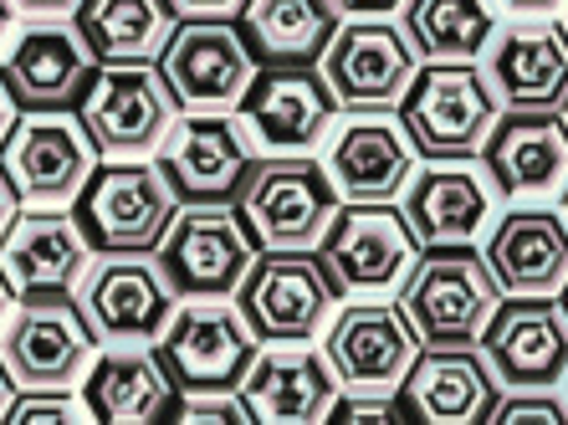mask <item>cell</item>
I'll use <instances>...</instances> for the list:
<instances>
[{
	"label": "cell",
	"instance_id": "cell-1",
	"mask_svg": "<svg viewBox=\"0 0 568 425\" xmlns=\"http://www.w3.org/2000/svg\"><path fill=\"white\" fill-rule=\"evenodd\" d=\"M72 215L98 256L159 252V241L170 236L180 215V195L154 160H98L72 200Z\"/></svg>",
	"mask_w": 568,
	"mask_h": 425
},
{
	"label": "cell",
	"instance_id": "cell-2",
	"mask_svg": "<svg viewBox=\"0 0 568 425\" xmlns=\"http://www.w3.org/2000/svg\"><path fill=\"white\" fill-rule=\"evenodd\" d=\"M503 119V98L476 62H425L399 103L420 160H476Z\"/></svg>",
	"mask_w": 568,
	"mask_h": 425
},
{
	"label": "cell",
	"instance_id": "cell-3",
	"mask_svg": "<svg viewBox=\"0 0 568 425\" xmlns=\"http://www.w3.org/2000/svg\"><path fill=\"white\" fill-rule=\"evenodd\" d=\"M503 297V282L476 246H425L399 282V303L420 344H481Z\"/></svg>",
	"mask_w": 568,
	"mask_h": 425
},
{
	"label": "cell",
	"instance_id": "cell-4",
	"mask_svg": "<svg viewBox=\"0 0 568 425\" xmlns=\"http://www.w3.org/2000/svg\"><path fill=\"white\" fill-rule=\"evenodd\" d=\"M338 190L313 154H262L236 211L262 252H313L338 215Z\"/></svg>",
	"mask_w": 568,
	"mask_h": 425
},
{
	"label": "cell",
	"instance_id": "cell-5",
	"mask_svg": "<svg viewBox=\"0 0 568 425\" xmlns=\"http://www.w3.org/2000/svg\"><path fill=\"white\" fill-rule=\"evenodd\" d=\"M98 348L78 293H27L0 328V360L16 389H78Z\"/></svg>",
	"mask_w": 568,
	"mask_h": 425
},
{
	"label": "cell",
	"instance_id": "cell-6",
	"mask_svg": "<svg viewBox=\"0 0 568 425\" xmlns=\"http://www.w3.org/2000/svg\"><path fill=\"white\" fill-rule=\"evenodd\" d=\"M344 293L323 252H256L252 272L236 287L241 318L252 323L262 344H313L333 323Z\"/></svg>",
	"mask_w": 568,
	"mask_h": 425
},
{
	"label": "cell",
	"instance_id": "cell-7",
	"mask_svg": "<svg viewBox=\"0 0 568 425\" xmlns=\"http://www.w3.org/2000/svg\"><path fill=\"white\" fill-rule=\"evenodd\" d=\"M323 266L333 272L344 297H384L410 277L420 262V241H415L405 205L395 200H344L333 226L317 241Z\"/></svg>",
	"mask_w": 568,
	"mask_h": 425
},
{
	"label": "cell",
	"instance_id": "cell-8",
	"mask_svg": "<svg viewBox=\"0 0 568 425\" xmlns=\"http://www.w3.org/2000/svg\"><path fill=\"white\" fill-rule=\"evenodd\" d=\"M78 113L103 160H154L185 108L164 82L159 62H119L98 67Z\"/></svg>",
	"mask_w": 568,
	"mask_h": 425
},
{
	"label": "cell",
	"instance_id": "cell-9",
	"mask_svg": "<svg viewBox=\"0 0 568 425\" xmlns=\"http://www.w3.org/2000/svg\"><path fill=\"white\" fill-rule=\"evenodd\" d=\"M154 164L180 205H236L262 164V149L236 113H180Z\"/></svg>",
	"mask_w": 568,
	"mask_h": 425
},
{
	"label": "cell",
	"instance_id": "cell-10",
	"mask_svg": "<svg viewBox=\"0 0 568 425\" xmlns=\"http://www.w3.org/2000/svg\"><path fill=\"white\" fill-rule=\"evenodd\" d=\"M256 67L262 62L236 16H185L159 57V72L185 113H236Z\"/></svg>",
	"mask_w": 568,
	"mask_h": 425
},
{
	"label": "cell",
	"instance_id": "cell-11",
	"mask_svg": "<svg viewBox=\"0 0 568 425\" xmlns=\"http://www.w3.org/2000/svg\"><path fill=\"white\" fill-rule=\"evenodd\" d=\"M256 252L262 246L252 241L236 205H180L154 262L174 287V297L190 303V297H236Z\"/></svg>",
	"mask_w": 568,
	"mask_h": 425
},
{
	"label": "cell",
	"instance_id": "cell-12",
	"mask_svg": "<svg viewBox=\"0 0 568 425\" xmlns=\"http://www.w3.org/2000/svg\"><path fill=\"white\" fill-rule=\"evenodd\" d=\"M154 348L174 389H241L262 338L241 318L236 297H190L174 307Z\"/></svg>",
	"mask_w": 568,
	"mask_h": 425
},
{
	"label": "cell",
	"instance_id": "cell-13",
	"mask_svg": "<svg viewBox=\"0 0 568 425\" xmlns=\"http://www.w3.org/2000/svg\"><path fill=\"white\" fill-rule=\"evenodd\" d=\"M98 57L82 41L72 16H37L27 27H16L11 47L0 52V78L11 88L21 113H62L82 108L88 88L98 78Z\"/></svg>",
	"mask_w": 568,
	"mask_h": 425
},
{
	"label": "cell",
	"instance_id": "cell-14",
	"mask_svg": "<svg viewBox=\"0 0 568 425\" xmlns=\"http://www.w3.org/2000/svg\"><path fill=\"white\" fill-rule=\"evenodd\" d=\"M98 144L78 108L21 113L0 144V170L11 174L21 205H72L88 174L98 170Z\"/></svg>",
	"mask_w": 568,
	"mask_h": 425
},
{
	"label": "cell",
	"instance_id": "cell-15",
	"mask_svg": "<svg viewBox=\"0 0 568 425\" xmlns=\"http://www.w3.org/2000/svg\"><path fill=\"white\" fill-rule=\"evenodd\" d=\"M317 67L344 113H384V108L405 103L415 72H420V52L389 16H358L338 27Z\"/></svg>",
	"mask_w": 568,
	"mask_h": 425
},
{
	"label": "cell",
	"instance_id": "cell-16",
	"mask_svg": "<svg viewBox=\"0 0 568 425\" xmlns=\"http://www.w3.org/2000/svg\"><path fill=\"white\" fill-rule=\"evenodd\" d=\"M420 348V333L399 297H358L323 328V354L344 389H399Z\"/></svg>",
	"mask_w": 568,
	"mask_h": 425
},
{
	"label": "cell",
	"instance_id": "cell-17",
	"mask_svg": "<svg viewBox=\"0 0 568 425\" xmlns=\"http://www.w3.org/2000/svg\"><path fill=\"white\" fill-rule=\"evenodd\" d=\"M78 303L93 323L98 344H159L180 297L164 282L154 252H129L93 256V266L78 282Z\"/></svg>",
	"mask_w": 568,
	"mask_h": 425
},
{
	"label": "cell",
	"instance_id": "cell-18",
	"mask_svg": "<svg viewBox=\"0 0 568 425\" xmlns=\"http://www.w3.org/2000/svg\"><path fill=\"white\" fill-rule=\"evenodd\" d=\"M338 113L344 108L323 67H256L252 88L236 103V119L262 154H313L317 144H328Z\"/></svg>",
	"mask_w": 568,
	"mask_h": 425
},
{
	"label": "cell",
	"instance_id": "cell-19",
	"mask_svg": "<svg viewBox=\"0 0 568 425\" xmlns=\"http://www.w3.org/2000/svg\"><path fill=\"white\" fill-rule=\"evenodd\" d=\"M497 385L558 389L568 380V307L554 297H503L481 333Z\"/></svg>",
	"mask_w": 568,
	"mask_h": 425
},
{
	"label": "cell",
	"instance_id": "cell-20",
	"mask_svg": "<svg viewBox=\"0 0 568 425\" xmlns=\"http://www.w3.org/2000/svg\"><path fill=\"white\" fill-rule=\"evenodd\" d=\"M323 164L338 200H399L420 170V149L405 123L384 108V113H354L348 123H333Z\"/></svg>",
	"mask_w": 568,
	"mask_h": 425
},
{
	"label": "cell",
	"instance_id": "cell-21",
	"mask_svg": "<svg viewBox=\"0 0 568 425\" xmlns=\"http://www.w3.org/2000/svg\"><path fill=\"white\" fill-rule=\"evenodd\" d=\"M487 78L507 113H554L568 103V27L513 21L487 47Z\"/></svg>",
	"mask_w": 568,
	"mask_h": 425
},
{
	"label": "cell",
	"instance_id": "cell-22",
	"mask_svg": "<svg viewBox=\"0 0 568 425\" xmlns=\"http://www.w3.org/2000/svg\"><path fill=\"white\" fill-rule=\"evenodd\" d=\"M93 246L82 236L72 205H21L0 241V262L16 293H78L82 272L93 266Z\"/></svg>",
	"mask_w": 568,
	"mask_h": 425
},
{
	"label": "cell",
	"instance_id": "cell-23",
	"mask_svg": "<svg viewBox=\"0 0 568 425\" xmlns=\"http://www.w3.org/2000/svg\"><path fill=\"white\" fill-rule=\"evenodd\" d=\"M338 374L328 354L313 344H262L241 380L246 411L266 425H313L338 399Z\"/></svg>",
	"mask_w": 568,
	"mask_h": 425
},
{
	"label": "cell",
	"instance_id": "cell-24",
	"mask_svg": "<svg viewBox=\"0 0 568 425\" xmlns=\"http://www.w3.org/2000/svg\"><path fill=\"white\" fill-rule=\"evenodd\" d=\"M399 399L415 421L476 425L497 411V374L476 344H425L399 385Z\"/></svg>",
	"mask_w": 568,
	"mask_h": 425
},
{
	"label": "cell",
	"instance_id": "cell-25",
	"mask_svg": "<svg viewBox=\"0 0 568 425\" xmlns=\"http://www.w3.org/2000/svg\"><path fill=\"white\" fill-rule=\"evenodd\" d=\"M497 211V185L466 160H430L405 190V221L420 246H476Z\"/></svg>",
	"mask_w": 568,
	"mask_h": 425
},
{
	"label": "cell",
	"instance_id": "cell-26",
	"mask_svg": "<svg viewBox=\"0 0 568 425\" xmlns=\"http://www.w3.org/2000/svg\"><path fill=\"white\" fill-rule=\"evenodd\" d=\"M481 154L487 180L507 200H548L568 190V123L558 113H507Z\"/></svg>",
	"mask_w": 568,
	"mask_h": 425
},
{
	"label": "cell",
	"instance_id": "cell-27",
	"mask_svg": "<svg viewBox=\"0 0 568 425\" xmlns=\"http://www.w3.org/2000/svg\"><path fill=\"white\" fill-rule=\"evenodd\" d=\"M487 266L507 297H554L568 282V215L517 205L487 236Z\"/></svg>",
	"mask_w": 568,
	"mask_h": 425
},
{
	"label": "cell",
	"instance_id": "cell-28",
	"mask_svg": "<svg viewBox=\"0 0 568 425\" xmlns=\"http://www.w3.org/2000/svg\"><path fill=\"white\" fill-rule=\"evenodd\" d=\"M82 399L103 425H149L174 411V380L154 344H103L82 374Z\"/></svg>",
	"mask_w": 568,
	"mask_h": 425
},
{
	"label": "cell",
	"instance_id": "cell-29",
	"mask_svg": "<svg viewBox=\"0 0 568 425\" xmlns=\"http://www.w3.org/2000/svg\"><path fill=\"white\" fill-rule=\"evenodd\" d=\"M236 21L262 67H317L344 27L333 0H246Z\"/></svg>",
	"mask_w": 568,
	"mask_h": 425
},
{
	"label": "cell",
	"instance_id": "cell-30",
	"mask_svg": "<svg viewBox=\"0 0 568 425\" xmlns=\"http://www.w3.org/2000/svg\"><path fill=\"white\" fill-rule=\"evenodd\" d=\"M72 21H78L82 41L93 47L98 62L119 67L159 62L185 16L174 11V0H82Z\"/></svg>",
	"mask_w": 568,
	"mask_h": 425
},
{
	"label": "cell",
	"instance_id": "cell-31",
	"mask_svg": "<svg viewBox=\"0 0 568 425\" xmlns=\"http://www.w3.org/2000/svg\"><path fill=\"white\" fill-rule=\"evenodd\" d=\"M405 37L425 62H476L497 37L491 0H405Z\"/></svg>",
	"mask_w": 568,
	"mask_h": 425
},
{
	"label": "cell",
	"instance_id": "cell-32",
	"mask_svg": "<svg viewBox=\"0 0 568 425\" xmlns=\"http://www.w3.org/2000/svg\"><path fill=\"white\" fill-rule=\"evenodd\" d=\"M93 421L82 389H16L6 425H82Z\"/></svg>",
	"mask_w": 568,
	"mask_h": 425
},
{
	"label": "cell",
	"instance_id": "cell-33",
	"mask_svg": "<svg viewBox=\"0 0 568 425\" xmlns=\"http://www.w3.org/2000/svg\"><path fill=\"white\" fill-rule=\"evenodd\" d=\"M174 421H211V425H241V421H256L246 411L241 389H180L174 395Z\"/></svg>",
	"mask_w": 568,
	"mask_h": 425
},
{
	"label": "cell",
	"instance_id": "cell-34",
	"mask_svg": "<svg viewBox=\"0 0 568 425\" xmlns=\"http://www.w3.org/2000/svg\"><path fill=\"white\" fill-rule=\"evenodd\" d=\"M497 425H568V405L548 389H513V399H497Z\"/></svg>",
	"mask_w": 568,
	"mask_h": 425
},
{
	"label": "cell",
	"instance_id": "cell-35",
	"mask_svg": "<svg viewBox=\"0 0 568 425\" xmlns=\"http://www.w3.org/2000/svg\"><path fill=\"white\" fill-rule=\"evenodd\" d=\"M180 16H241L246 0H174Z\"/></svg>",
	"mask_w": 568,
	"mask_h": 425
},
{
	"label": "cell",
	"instance_id": "cell-36",
	"mask_svg": "<svg viewBox=\"0 0 568 425\" xmlns=\"http://www.w3.org/2000/svg\"><path fill=\"white\" fill-rule=\"evenodd\" d=\"M333 6H338V16L358 21V16H395L405 0H333Z\"/></svg>",
	"mask_w": 568,
	"mask_h": 425
},
{
	"label": "cell",
	"instance_id": "cell-37",
	"mask_svg": "<svg viewBox=\"0 0 568 425\" xmlns=\"http://www.w3.org/2000/svg\"><path fill=\"white\" fill-rule=\"evenodd\" d=\"M82 0H16V11L27 16V21H37V16H78Z\"/></svg>",
	"mask_w": 568,
	"mask_h": 425
},
{
	"label": "cell",
	"instance_id": "cell-38",
	"mask_svg": "<svg viewBox=\"0 0 568 425\" xmlns=\"http://www.w3.org/2000/svg\"><path fill=\"white\" fill-rule=\"evenodd\" d=\"M21 215V195H16L11 174L0 170V241H6V231H11V221Z\"/></svg>",
	"mask_w": 568,
	"mask_h": 425
},
{
	"label": "cell",
	"instance_id": "cell-39",
	"mask_svg": "<svg viewBox=\"0 0 568 425\" xmlns=\"http://www.w3.org/2000/svg\"><path fill=\"white\" fill-rule=\"evenodd\" d=\"M16 119H21V108H16L11 88H6V78H0V144H6V133L16 129Z\"/></svg>",
	"mask_w": 568,
	"mask_h": 425
},
{
	"label": "cell",
	"instance_id": "cell-40",
	"mask_svg": "<svg viewBox=\"0 0 568 425\" xmlns=\"http://www.w3.org/2000/svg\"><path fill=\"white\" fill-rule=\"evenodd\" d=\"M16 303H21V293H16L11 272H6V262H0V328H6V318L16 313Z\"/></svg>",
	"mask_w": 568,
	"mask_h": 425
},
{
	"label": "cell",
	"instance_id": "cell-41",
	"mask_svg": "<svg viewBox=\"0 0 568 425\" xmlns=\"http://www.w3.org/2000/svg\"><path fill=\"white\" fill-rule=\"evenodd\" d=\"M16 27H21V11H16V0H0V52L11 47Z\"/></svg>",
	"mask_w": 568,
	"mask_h": 425
},
{
	"label": "cell",
	"instance_id": "cell-42",
	"mask_svg": "<svg viewBox=\"0 0 568 425\" xmlns=\"http://www.w3.org/2000/svg\"><path fill=\"white\" fill-rule=\"evenodd\" d=\"M503 6H513L517 16H548V11H558L564 0H503Z\"/></svg>",
	"mask_w": 568,
	"mask_h": 425
},
{
	"label": "cell",
	"instance_id": "cell-43",
	"mask_svg": "<svg viewBox=\"0 0 568 425\" xmlns=\"http://www.w3.org/2000/svg\"><path fill=\"white\" fill-rule=\"evenodd\" d=\"M11 399H16V380H11V370H6V360H0V421L11 411Z\"/></svg>",
	"mask_w": 568,
	"mask_h": 425
},
{
	"label": "cell",
	"instance_id": "cell-44",
	"mask_svg": "<svg viewBox=\"0 0 568 425\" xmlns=\"http://www.w3.org/2000/svg\"><path fill=\"white\" fill-rule=\"evenodd\" d=\"M564 215H568V190H564Z\"/></svg>",
	"mask_w": 568,
	"mask_h": 425
},
{
	"label": "cell",
	"instance_id": "cell-45",
	"mask_svg": "<svg viewBox=\"0 0 568 425\" xmlns=\"http://www.w3.org/2000/svg\"><path fill=\"white\" fill-rule=\"evenodd\" d=\"M564 307H568V282H564Z\"/></svg>",
	"mask_w": 568,
	"mask_h": 425
},
{
	"label": "cell",
	"instance_id": "cell-46",
	"mask_svg": "<svg viewBox=\"0 0 568 425\" xmlns=\"http://www.w3.org/2000/svg\"><path fill=\"white\" fill-rule=\"evenodd\" d=\"M564 123H568V103H564Z\"/></svg>",
	"mask_w": 568,
	"mask_h": 425
},
{
	"label": "cell",
	"instance_id": "cell-47",
	"mask_svg": "<svg viewBox=\"0 0 568 425\" xmlns=\"http://www.w3.org/2000/svg\"><path fill=\"white\" fill-rule=\"evenodd\" d=\"M564 27H568V21H564Z\"/></svg>",
	"mask_w": 568,
	"mask_h": 425
}]
</instances>
